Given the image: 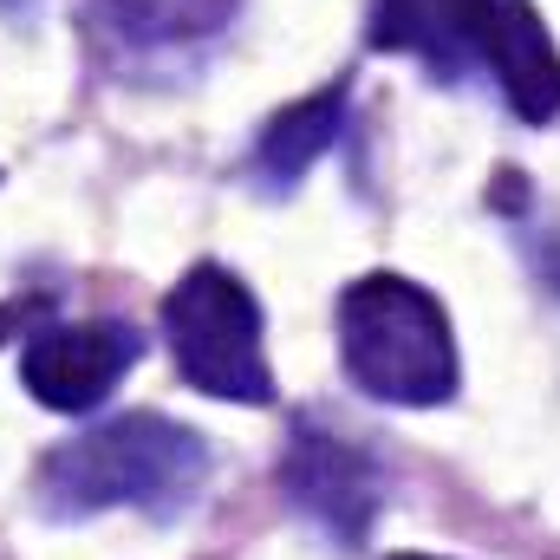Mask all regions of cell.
I'll use <instances>...</instances> for the list:
<instances>
[{
	"mask_svg": "<svg viewBox=\"0 0 560 560\" xmlns=\"http://www.w3.org/2000/svg\"><path fill=\"white\" fill-rule=\"evenodd\" d=\"M209 482V443L176 418L125 411L105 418L33 469V509L46 522H92L105 509H138L143 522H176Z\"/></svg>",
	"mask_w": 560,
	"mask_h": 560,
	"instance_id": "6da1fadb",
	"label": "cell"
},
{
	"mask_svg": "<svg viewBox=\"0 0 560 560\" xmlns=\"http://www.w3.org/2000/svg\"><path fill=\"white\" fill-rule=\"evenodd\" d=\"M339 359L346 378L378 405L430 411L456 398L450 313L405 275H359L339 293Z\"/></svg>",
	"mask_w": 560,
	"mask_h": 560,
	"instance_id": "7a4b0ae2",
	"label": "cell"
},
{
	"mask_svg": "<svg viewBox=\"0 0 560 560\" xmlns=\"http://www.w3.org/2000/svg\"><path fill=\"white\" fill-rule=\"evenodd\" d=\"M163 339H170L183 385H196L202 398H229V405H268L275 398V372H268V346H261V306H255L248 280L229 275L222 261H196L163 293Z\"/></svg>",
	"mask_w": 560,
	"mask_h": 560,
	"instance_id": "3957f363",
	"label": "cell"
},
{
	"mask_svg": "<svg viewBox=\"0 0 560 560\" xmlns=\"http://www.w3.org/2000/svg\"><path fill=\"white\" fill-rule=\"evenodd\" d=\"M280 495H287L319 535H332L339 548H359V541L372 535V522H378L385 469H378V456H372L352 430L300 411L287 450H280Z\"/></svg>",
	"mask_w": 560,
	"mask_h": 560,
	"instance_id": "277c9868",
	"label": "cell"
},
{
	"mask_svg": "<svg viewBox=\"0 0 560 560\" xmlns=\"http://www.w3.org/2000/svg\"><path fill=\"white\" fill-rule=\"evenodd\" d=\"M463 59H482L522 125L560 118V52L528 0H443Z\"/></svg>",
	"mask_w": 560,
	"mask_h": 560,
	"instance_id": "5b68a950",
	"label": "cell"
},
{
	"mask_svg": "<svg viewBox=\"0 0 560 560\" xmlns=\"http://www.w3.org/2000/svg\"><path fill=\"white\" fill-rule=\"evenodd\" d=\"M143 339L125 319H85V326H39L20 352V385L46 405V411H98L118 378L138 365Z\"/></svg>",
	"mask_w": 560,
	"mask_h": 560,
	"instance_id": "8992f818",
	"label": "cell"
},
{
	"mask_svg": "<svg viewBox=\"0 0 560 560\" xmlns=\"http://www.w3.org/2000/svg\"><path fill=\"white\" fill-rule=\"evenodd\" d=\"M346 85H326V92H313V98H300V105H287L268 118V131L255 143V176L261 183H275V189H293L326 150L339 138V125H346Z\"/></svg>",
	"mask_w": 560,
	"mask_h": 560,
	"instance_id": "52a82bcc",
	"label": "cell"
},
{
	"mask_svg": "<svg viewBox=\"0 0 560 560\" xmlns=\"http://www.w3.org/2000/svg\"><path fill=\"white\" fill-rule=\"evenodd\" d=\"M235 0H98V20L131 46H176L229 20Z\"/></svg>",
	"mask_w": 560,
	"mask_h": 560,
	"instance_id": "ba28073f",
	"label": "cell"
},
{
	"mask_svg": "<svg viewBox=\"0 0 560 560\" xmlns=\"http://www.w3.org/2000/svg\"><path fill=\"white\" fill-rule=\"evenodd\" d=\"M33 319H46V300H33V293H26V300H7V306H0V346H7L13 332H26Z\"/></svg>",
	"mask_w": 560,
	"mask_h": 560,
	"instance_id": "9c48e42d",
	"label": "cell"
},
{
	"mask_svg": "<svg viewBox=\"0 0 560 560\" xmlns=\"http://www.w3.org/2000/svg\"><path fill=\"white\" fill-rule=\"evenodd\" d=\"M535 268H541V280H548V287L560 293V229L548 235V242H541V248H535Z\"/></svg>",
	"mask_w": 560,
	"mask_h": 560,
	"instance_id": "30bf717a",
	"label": "cell"
},
{
	"mask_svg": "<svg viewBox=\"0 0 560 560\" xmlns=\"http://www.w3.org/2000/svg\"><path fill=\"white\" fill-rule=\"evenodd\" d=\"M392 560H436V555H392Z\"/></svg>",
	"mask_w": 560,
	"mask_h": 560,
	"instance_id": "8fae6325",
	"label": "cell"
}]
</instances>
